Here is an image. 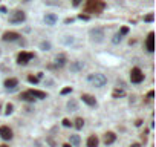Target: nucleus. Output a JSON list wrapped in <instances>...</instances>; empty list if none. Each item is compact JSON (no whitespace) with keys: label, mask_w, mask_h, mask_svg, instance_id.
Returning a JSON list of instances; mask_svg holds the SVG:
<instances>
[{"label":"nucleus","mask_w":156,"mask_h":147,"mask_svg":"<svg viewBox=\"0 0 156 147\" xmlns=\"http://www.w3.org/2000/svg\"><path fill=\"white\" fill-rule=\"evenodd\" d=\"M20 98H21V100H25V101H34V100H35V98L31 95V92H29V90L21 92V94H20Z\"/></svg>","instance_id":"dca6fc26"},{"label":"nucleus","mask_w":156,"mask_h":147,"mask_svg":"<svg viewBox=\"0 0 156 147\" xmlns=\"http://www.w3.org/2000/svg\"><path fill=\"white\" fill-rule=\"evenodd\" d=\"M90 37H92L93 41H103V37H104V31L101 28H95V29H90Z\"/></svg>","instance_id":"423d86ee"},{"label":"nucleus","mask_w":156,"mask_h":147,"mask_svg":"<svg viewBox=\"0 0 156 147\" xmlns=\"http://www.w3.org/2000/svg\"><path fill=\"white\" fill-rule=\"evenodd\" d=\"M153 40H155V34L153 32H150L148 37H147V41H146V46H147V51L153 52L155 51V45H153Z\"/></svg>","instance_id":"1a4fd4ad"},{"label":"nucleus","mask_w":156,"mask_h":147,"mask_svg":"<svg viewBox=\"0 0 156 147\" xmlns=\"http://www.w3.org/2000/svg\"><path fill=\"white\" fill-rule=\"evenodd\" d=\"M126 34H129V28L127 26H122L121 31H120V35H126Z\"/></svg>","instance_id":"393cba45"},{"label":"nucleus","mask_w":156,"mask_h":147,"mask_svg":"<svg viewBox=\"0 0 156 147\" xmlns=\"http://www.w3.org/2000/svg\"><path fill=\"white\" fill-rule=\"evenodd\" d=\"M57 15L55 14H46L45 15V21H46V25H49V26H54L57 23Z\"/></svg>","instance_id":"9d476101"},{"label":"nucleus","mask_w":156,"mask_h":147,"mask_svg":"<svg viewBox=\"0 0 156 147\" xmlns=\"http://www.w3.org/2000/svg\"><path fill=\"white\" fill-rule=\"evenodd\" d=\"M81 98H83V101L86 103V104H89V106H95L96 104V100L92 95H89V94H83Z\"/></svg>","instance_id":"9b49d317"},{"label":"nucleus","mask_w":156,"mask_h":147,"mask_svg":"<svg viewBox=\"0 0 156 147\" xmlns=\"http://www.w3.org/2000/svg\"><path fill=\"white\" fill-rule=\"evenodd\" d=\"M28 81H29V83H38V77H34V75H29V77H28Z\"/></svg>","instance_id":"412c9836"},{"label":"nucleus","mask_w":156,"mask_h":147,"mask_svg":"<svg viewBox=\"0 0 156 147\" xmlns=\"http://www.w3.org/2000/svg\"><path fill=\"white\" fill-rule=\"evenodd\" d=\"M98 138H96V135H90L89 139H87V147H98Z\"/></svg>","instance_id":"4468645a"},{"label":"nucleus","mask_w":156,"mask_h":147,"mask_svg":"<svg viewBox=\"0 0 156 147\" xmlns=\"http://www.w3.org/2000/svg\"><path fill=\"white\" fill-rule=\"evenodd\" d=\"M115 139H116V135L113 132H107L104 135V143L106 144H112V143H115Z\"/></svg>","instance_id":"ddd939ff"},{"label":"nucleus","mask_w":156,"mask_h":147,"mask_svg":"<svg viewBox=\"0 0 156 147\" xmlns=\"http://www.w3.org/2000/svg\"><path fill=\"white\" fill-rule=\"evenodd\" d=\"M0 147H8V146H6V144H3V146H0Z\"/></svg>","instance_id":"c9c22d12"},{"label":"nucleus","mask_w":156,"mask_h":147,"mask_svg":"<svg viewBox=\"0 0 156 147\" xmlns=\"http://www.w3.org/2000/svg\"><path fill=\"white\" fill-rule=\"evenodd\" d=\"M0 12H6V8H5V6H0Z\"/></svg>","instance_id":"473e14b6"},{"label":"nucleus","mask_w":156,"mask_h":147,"mask_svg":"<svg viewBox=\"0 0 156 147\" xmlns=\"http://www.w3.org/2000/svg\"><path fill=\"white\" fill-rule=\"evenodd\" d=\"M32 58H34V54H32V52L21 51L19 55H17V63L19 64H26V63H29Z\"/></svg>","instance_id":"7ed1b4c3"},{"label":"nucleus","mask_w":156,"mask_h":147,"mask_svg":"<svg viewBox=\"0 0 156 147\" xmlns=\"http://www.w3.org/2000/svg\"><path fill=\"white\" fill-rule=\"evenodd\" d=\"M78 19H81V20H89V15H87V14H80Z\"/></svg>","instance_id":"c756f323"},{"label":"nucleus","mask_w":156,"mask_h":147,"mask_svg":"<svg viewBox=\"0 0 156 147\" xmlns=\"http://www.w3.org/2000/svg\"><path fill=\"white\" fill-rule=\"evenodd\" d=\"M124 95V90H120V89H116L115 92H113V97L115 98H118V97H122Z\"/></svg>","instance_id":"b1692460"},{"label":"nucleus","mask_w":156,"mask_h":147,"mask_svg":"<svg viewBox=\"0 0 156 147\" xmlns=\"http://www.w3.org/2000/svg\"><path fill=\"white\" fill-rule=\"evenodd\" d=\"M71 144L72 146H78L80 144V137L78 135H71Z\"/></svg>","instance_id":"6ab92c4d"},{"label":"nucleus","mask_w":156,"mask_h":147,"mask_svg":"<svg viewBox=\"0 0 156 147\" xmlns=\"http://www.w3.org/2000/svg\"><path fill=\"white\" fill-rule=\"evenodd\" d=\"M26 15L25 12H21V11H15V12H12L9 15V21L11 23H21V21H25Z\"/></svg>","instance_id":"39448f33"},{"label":"nucleus","mask_w":156,"mask_h":147,"mask_svg":"<svg viewBox=\"0 0 156 147\" xmlns=\"http://www.w3.org/2000/svg\"><path fill=\"white\" fill-rule=\"evenodd\" d=\"M130 80H132V83H141V81L144 80L142 70L139 68H133L132 72H130Z\"/></svg>","instance_id":"20e7f679"},{"label":"nucleus","mask_w":156,"mask_h":147,"mask_svg":"<svg viewBox=\"0 0 156 147\" xmlns=\"http://www.w3.org/2000/svg\"><path fill=\"white\" fill-rule=\"evenodd\" d=\"M17 84H19V80L17 78H8V80H5V88H6V89H14Z\"/></svg>","instance_id":"f8f14e48"},{"label":"nucleus","mask_w":156,"mask_h":147,"mask_svg":"<svg viewBox=\"0 0 156 147\" xmlns=\"http://www.w3.org/2000/svg\"><path fill=\"white\" fill-rule=\"evenodd\" d=\"M81 2H83V0H72V5H74V6H78Z\"/></svg>","instance_id":"7c9ffc66"},{"label":"nucleus","mask_w":156,"mask_h":147,"mask_svg":"<svg viewBox=\"0 0 156 147\" xmlns=\"http://www.w3.org/2000/svg\"><path fill=\"white\" fill-rule=\"evenodd\" d=\"M67 107L72 109V110H77V103H75V101H69L67 103Z\"/></svg>","instance_id":"5701e85b"},{"label":"nucleus","mask_w":156,"mask_h":147,"mask_svg":"<svg viewBox=\"0 0 156 147\" xmlns=\"http://www.w3.org/2000/svg\"><path fill=\"white\" fill-rule=\"evenodd\" d=\"M83 126H84L83 118H77V119H75V127H77V129H83Z\"/></svg>","instance_id":"aec40b11"},{"label":"nucleus","mask_w":156,"mask_h":147,"mask_svg":"<svg viewBox=\"0 0 156 147\" xmlns=\"http://www.w3.org/2000/svg\"><path fill=\"white\" fill-rule=\"evenodd\" d=\"M41 48H43V51H49L51 45H49V43H45V41H43V43H41Z\"/></svg>","instance_id":"cd10ccee"},{"label":"nucleus","mask_w":156,"mask_h":147,"mask_svg":"<svg viewBox=\"0 0 156 147\" xmlns=\"http://www.w3.org/2000/svg\"><path fill=\"white\" fill-rule=\"evenodd\" d=\"M87 81H89V83L92 84V86H95V88H103V86L107 83V78L104 77L103 74L95 72V74H89Z\"/></svg>","instance_id":"f03ea898"},{"label":"nucleus","mask_w":156,"mask_h":147,"mask_svg":"<svg viewBox=\"0 0 156 147\" xmlns=\"http://www.w3.org/2000/svg\"><path fill=\"white\" fill-rule=\"evenodd\" d=\"M63 147H72V146H71V144H64Z\"/></svg>","instance_id":"f704fd0d"},{"label":"nucleus","mask_w":156,"mask_h":147,"mask_svg":"<svg viewBox=\"0 0 156 147\" xmlns=\"http://www.w3.org/2000/svg\"><path fill=\"white\" fill-rule=\"evenodd\" d=\"M71 92H72V88H64V89H61V95L71 94Z\"/></svg>","instance_id":"bb28decb"},{"label":"nucleus","mask_w":156,"mask_h":147,"mask_svg":"<svg viewBox=\"0 0 156 147\" xmlns=\"http://www.w3.org/2000/svg\"><path fill=\"white\" fill-rule=\"evenodd\" d=\"M63 126H64V127H71V126H72V123L69 121L67 118H64V119H63Z\"/></svg>","instance_id":"a878e982"},{"label":"nucleus","mask_w":156,"mask_h":147,"mask_svg":"<svg viewBox=\"0 0 156 147\" xmlns=\"http://www.w3.org/2000/svg\"><path fill=\"white\" fill-rule=\"evenodd\" d=\"M153 95H155V92L150 90V92H148V98H153Z\"/></svg>","instance_id":"2f4dec72"},{"label":"nucleus","mask_w":156,"mask_h":147,"mask_svg":"<svg viewBox=\"0 0 156 147\" xmlns=\"http://www.w3.org/2000/svg\"><path fill=\"white\" fill-rule=\"evenodd\" d=\"M0 137H2L3 139H11L12 138V130H11L9 127H6V126H2L0 127Z\"/></svg>","instance_id":"6e6552de"},{"label":"nucleus","mask_w":156,"mask_h":147,"mask_svg":"<svg viewBox=\"0 0 156 147\" xmlns=\"http://www.w3.org/2000/svg\"><path fill=\"white\" fill-rule=\"evenodd\" d=\"M19 37H20V34H17V32L6 31V32L2 35V39H3L5 41H15V40H19Z\"/></svg>","instance_id":"0eeeda50"},{"label":"nucleus","mask_w":156,"mask_h":147,"mask_svg":"<svg viewBox=\"0 0 156 147\" xmlns=\"http://www.w3.org/2000/svg\"><path fill=\"white\" fill-rule=\"evenodd\" d=\"M130 147H141V144H138V143H135V144H132Z\"/></svg>","instance_id":"72a5a7b5"},{"label":"nucleus","mask_w":156,"mask_h":147,"mask_svg":"<svg viewBox=\"0 0 156 147\" xmlns=\"http://www.w3.org/2000/svg\"><path fill=\"white\" fill-rule=\"evenodd\" d=\"M31 95L34 97V98H46V92H43V90H37V89H31Z\"/></svg>","instance_id":"2eb2a0df"},{"label":"nucleus","mask_w":156,"mask_h":147,"mask_svg":"<svg viewBox=\"0 0 156 147\" xmlns=\"http://www.w3.org/2000/svg\"><path fill=\"white\" fill-rule=\"evenodd\" d=\"M104 2L103 0H87L86 2V12H95V14H100L101 11L104 9Z\"/></svg>","instance_id":"f257e3e1"},{"label":"nucleus","mask_w":156,"mask_h":147,"mask_svg":"<svg viewBox=\"0 0 156 147\" xmlns=\"http://www.w3.org/2000/svg\"><path fill=\"white\" fill-rule=\"evenodd\" d=\"M12 110H14V106L12 104H6V110H5V113L9 115V113H12Z\"/></svg>","instance_id":"4be33fe9"},{"label":"nucleus","mask_w":156,"mask_h":147,"mask_svg":"<svg viewBox=\"0 0 156 147\" xmlns=\"http://www.w3.org/2000/svg\"><path fill=\"white\" fill-rule=\"evenodd\" d=\"M153 19H155L153 14H148V15H146V17H144V20H146V21H153Z\"/></svg>","instance_id":"c85d7f7f"},{"label":"nucleus","mask_w":156,"mask_h":147,"mask_svg":"<svg viewBox=\"0 0 156 147\" xmlns=\"http://www.w3.org/2000/svg\"><path fill=\"white\" fill-rule=\"evenodd\" d=\"M83 61H77V63H74V64H71V69L72 70H80V69H83Z\"/></svg>","instance_id":"a211bd4d"},{"label":"nucleus","mask_w":156,"mask_h":147,"mask_svg":"<svg viewBox=\"0 0 156 147\" xmlns=\"http://www.w3.org/2000/svg\"><path fill=\"white\" fill-rule=\"evenodd\" d=\"M55 64H57L58 68L64 66V64H66V57H64V55H60V57H57V61H55Z\"/></svg>","instance_id":"f3484780"}]
</instances>
